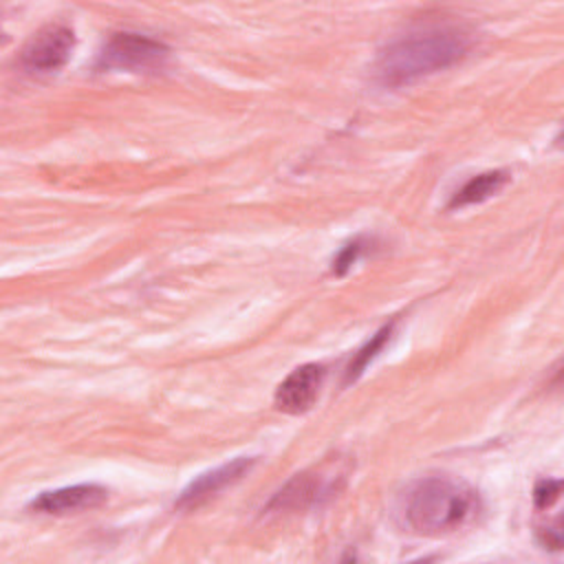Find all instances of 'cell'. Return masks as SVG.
<instances>
[{"label": "cell", "instance_id": "cell-12", "mask_svg": "<svg viewBox=\"0 0 564 564\" xmlns=\"http://www.w3.org/2000/svg\"><path fill=\"white\" fill-rule=\"evenodd\" d=\"M560 489H562L560 480H551V478L540 480V482L535 485V489H533V505H535L538 509L551 507V505L560 498Z\"/></svg>", "mask_w": 564, "mask_h": 564}, {"label": "cell", "instance_id": "cell-6", "mask_svg": "<svg viewBox=\"0 0 564 564\" xmlns=\"http://www.w3.org/2000/svg\"><path fill=\"white\" fill-rule=\"evenodd\" d=\"M324 366L322 364H304L284 377L278 386L273 403L284 414H302L313 408L319 397V388L324 383Z\"/></svg>", "mask_w": 564, "mask_h": 564}, {"label": "cell", "instance_id": "cell-1", "mask_svg": "<svg viewBox=\"0 0 564 564\" xmlns=\"http://www.w3.org/2000/svg\"><path fill=\"white\" fill-rule=\"evenodd\" d=\"M482 502L476 489L452 476H425L403 496V522L416 535L438 538L476 520Z\"/></svg>", "mask_w": 564, "mask_h": 564}, {"label": "cell", "instance_id": "cell-9", "mask_svg": "<svg viewBox=\"0 0 564 564\" xmlns=\"http://www.w3.org/2000/svg\"><path fill=\"white\" fill-rule=\"evenodd\" d=\"M509 181V174L505 170H491V172H482L471 176L449 200V209L456 207H465V205H474V203H482L487 198H491L494 194H498Z\"/></svg>", "mask_w": 564, "mask_h": 564}, {"label": "cell", "instance_id": "cell-10", "mask_svg": "<svg viewBox=\"0 0 564 564\" xmlns=\"http://www.w3.org/2000/svg\"><path fill=\"white\" fill-rule=\"evenodd\" d=\"M392 326H394V324L381 326V328L355 352V357L350 359V364H348V368H346V383L355 381V379L368 368V364L383 350V346L388 344V339H390V335H392Z\"/></svg>", "mask_w": 564, "mask_h": 564}, {"label": "cell", "instance_id": "cell-11", "mask_svg": "<svg viewBox=\"0 0 564 564\" xmlns=\"http://www.w3.org/2000/svg\"><path fill=\"white\" fill-rule=\"evenodd\" d=\"M372 242H375V240L368 238V236H357V238H352L350 242H346V245L339 249V253L333 258V267H330L333 275H344L346 271H350L352 264H357L359 258L366 256V253L372 249Z\"/></svg>", "mask_w": 564, "mask_h": 564}, {"label": "cell", "instance_id": "cell-7", "mask_svg": "<svg viewBox=\"0 0 564 564\" xmlns=\"http://www.w3.org/2000/svg\"><path fill=\"white\" fill-rule=\"evenodd\" d=\"M256 465V458L251 456H238L220 467H214L205 474H200L196 480H192L178 496V500L174 502V507L178 509H196L203 502H207L209 498H214L216 494H220L225 487L238 482L251 467Z\"/></svg>", "mask_w": 564, "mask_h": 564}, {"label": "cell", "instance_id": "cell-5", "mask_svg": "<svg viewBox=\"0 0 564 564\" xmlns=\"http://www.w3.org/2000/svg\"><path fill=\"white\" fill-rule=\"evenodd\" d=\"M75 46V33L66 24H46L24 44L20 64L35 75H48L64 68Z\"/></svg>", "mask_w": 564, "mask_h": 564}, {"label": "cell", "instance_id": "cell-4", "mask_svg": "<svg viewBox=\"0 0 564 564\" xmlns=\"http://www.w3.org/2000/svg\"><path fill=\"white\" fill-rule=\"evenodd\" d=\"M170 48L143 33L121 31L112 33L104 44L97 68L101 70H128V73H145L156 70L165 64Z\"/></svg>", "mask_w": 564, "mask_h": 564}, {"label": "cell", "instance_id": "cell-2", "mask_svg": "<svg viewBox=\"0 0 564 564\" xmlns=\"http://www.w3.org/2000/svg\"><path fill=\"white\" fill-rule=\"evenodd\" d=\"M471 48V40L460 29H430L405 35L388 44L375 64L381 86L399 88L421 77L438 73L460 62Z\"/></svg>", "mask_w": 564, "mask_h": 564}, {"label": "cell", "instance_id": "cell-3", "mask_svg": "<svg viewBox=\"0 0 564 564\" xmlns=\"http://www.w3.org/2000/svg\"><path fill=\"white\" fill-rule=\"evenodd\" d=\"M344 478L346 471H341L335 460H326L319 467L304 469L275 491V496L267 505V511H300L322 505L339 491Z\"/></svg>", "mask_w": 564, "mask_h": 564}, {"label": "cell", "instance_id": "cell-8", "mask_svg": "<svg viewBox=\"0 0 564 564\" xmlns=\"http://www.w3.org/2000/svg\"><path fill=\"white\" fill-rule=\"evenodd\" d=\"M108 498V489L95 482H82L70 487H59L51 491H42L35 500H31L29 509L48 516H66L77 511H88L104 505Z\"/></svg>", "mask_w": 564, "mask_h": 564}]
</instances>
